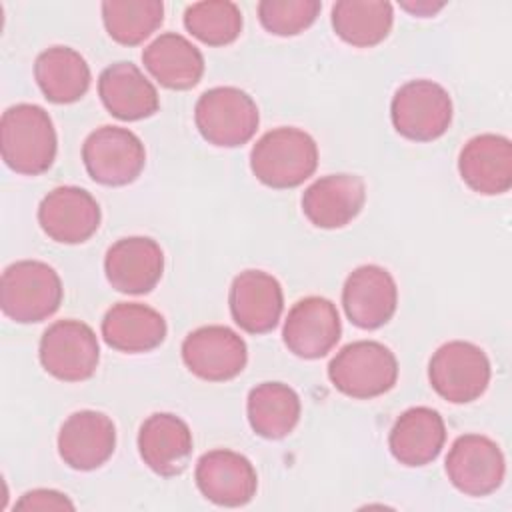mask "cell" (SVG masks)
I'll use <instances>...</instances> for the list:
<instances>
[{
	"instance_id": "obj_20",
	"label": "cell",
	"mask_w": 512,
	"mask_h": 512,
	"mask_svg": "<svg viewBox=\"0 0 512 512\" xmlns=\"http://www.w3.org/2000/svg\"><path fill=\"white\" fill-rule=\"evenodd\" d=\"M366 186L354 174H328L302 194V212L316 226L334 230L350 224L362 210Z\"/></svg>"
},
{
	"instance_id": "obj_16",
	"label": "cell",
	"mask_w": 512,
	"mask_h": 512,
	"mask_svg": "<svg viewBox=\"0 0 512 512\" xmlns=\"http://www.w3.org/2000/svg\"><path fill=\"white\" fill-rule=\"evenodd\" d=\"M232 320L248 334H266L276 328L282 308L284 294L280 282L262 270L240 272L228 294Z\"/></svg>"
},
{
	"instance_id": "obj_12",
	"label": "cell",
	"mask_w": 512,
	"mask_h": 512,
	"mask_svg": "<svg viewBox=\"0 0 512 512\" xmlns=\"http://www.w3.org/2000/svg\"><path fill=\"white\" fill-rule=\"evenodd\" d=\"M340 334L342 324L336 306L328 298L306 296L290 308L282 340L294 356L316 360L336 346Z\"/></svg>"
},
{
	"instance_id": "obj_1",
	"label": "cell",
	"mask_w": 512,
	"mask_h": 512,
	"mask_svg": "<svg viewBox=\"0 0 512 512\" xmlns=\"http://www.w3.org/2000/svg\"><path fill=\"white\" fill-rule=\"evenodd\" d=\"M56 130L48 112L36 104L10 106L0 120L4 164L24 176L44 174L56 158Z\"/></svg>"
},
{
	"instance_id": "obj_10",
	"label": "cell",
	"mask_w": 512,
	"mask_h": 512,
	"mask_svg": "<svg viewBox=\"0 0 512 512\" xmlns=\"http://www.w3.org/2000/svg\"><path fill=\"white\" fill-rule=\"evenodd\" d=\"M446 474L462 494L488 496L496 492L504 480V454L488 436H458L446 456Z\"/></svg>"
},
{
	"instance_id": "obj_33",
	"label": "cell",
	"mask_w": 512,
	"mask_h": 512,
	"mask_svg": "<svg viewBox=\"0 0 512 512\" xmlns=\"http://www.w3.org/2000/svg\"><path fill=\"white\" fill-rule=\"evenodd\" d=\"M400 6L404 10H408L410 14L416 16H432L438 10L444 8V2H430V0H416V2H400Z\"/></svg>"
},
{
	"instance_id": "obj_31",
	"label": "cell",
	"mask_w": 512,
	"mask_h": 512,
	"mask_svg": "<svg viewBox=\"0 0 512 512\" xmlns=\"http://www.w3.org/2000/svg\"><path fill=\"white\" fill-rule=\"evenodd\" d=\"M320 8L318 0H262L258 18L270 34L296 36L312 26Z\"/></svg>"
},
{
	"instance_id": "obj_9",
	"label": "cell",
	"mask_w": 512,
	"mask_h": 512,
	"mask_svg": "<svg viewBox=\"0 0 512 512\" xmlns=\"http://www.w3.org/2000/svg\"><path fill=\"white\" fill-rule=\"evenodd\" d=\"M38 356L50 376L64 382H82L96 372L100 346L88 324L58 320L44 330Z\"/></svg>"
},
{
	"instance_id": "obj_21",
	"label": "cell",
	"mask_w": 512,
	"mask_h": 512,
	"mask_svg": "<svg viewBox=\"0 0 512 512\" xmlns=\"http://www.w3.org/2000/svg\"><path fill=\"white\" fill-rule=\"evenodd\" d=\"M138 452L152 472L176 476L192 456V432L176 414L156 412L140 426Z\"/></svg>"
},
{
	"instance_id": "obj_28",
	"label": "cell",
	"mask_w": 512,
	"mask_h": 512,
	"mask_svg": "<svg viewBox=\"0 0 512 512\" xmlns=\"http://www.w3.org/2000/svg\"><path fill=\"white\" fill-rule=\"evenodd\" d=\"M392 4L384 0H340L332 6L334 32L352 46L380 44L392 28Z\"/></svg>"
},
{
	"instance_id": "obj_24",
	"label": "cell",
	"mask_w": 512,
	"mask_h": 512,
	"mask_svg": "<svg viewBox=\"0 0 512 512\" xmlns=\"http://www.w3.org/2000/svg\"><path fill=\"white\" fill-rule=\"evenodd\" d=\"M104 342L126 354H140L158 348L166 338L164 316L140 302H118L102 320Z\"/></svg>"
},
{
	"instance_id": "obj_6",
	"label": "cell",
	"mask_w": 512,
	"mask_h": 512,
	"mask_svg": "<svg viewBox=\"0 0 512 512\" xmlns=\"http://www.w3.org/2000/svg\"><path fill=\"white\" fill-rule=\"evenodd\" d=\"M428 380L438 396L452 404L478 400L490 384V360L472 342L452 340L430 358Z\"/></svg>"
},
{
	"instance_id": "obj_13",
	"label": "cell",
	"mask_w": 512,
	"mask_h": 512,
	"mask_svg": "<svg viewBox=\"0 0 512 512\" xmlns=\"http://www.w3.org/2000/svg\"><path fill=\"white\" fill-rule=\"evenodd\" d=\"M100 206L90 192L78 186L50 190L38 206V224L60 244H82L100 226Z\"/></svg>"
},
{
	"instance_id": "obj_22",
	"label": "cell",
	"mask_w": 512,
	"mask_h": 512,
	"mask_svg": "<svg viewBox=\"0 0 512 512\" xmlns=\"http://www.w3.org/2000/svg\"><path fill=\"white\" fill-rule=\"evenodd\" d=\"M98 94L104 108L120 120H142L158 112L160 98L154 84L132 62H116L102 70Z\"/></svg>"
},
{
	"instance_id": "obj_2",
	"label": "cell",
	"mask_w": 512,
	"mask_h": 512,
	"mask_svg": "<svg viewBox=\"0 0 512 512\" xmlns=\"http://www.w3.org/2000/svg\"><path fill=\"white\" fill-rule=\"evenodd\" d=\"M318 166V146L300 128H274L266 132L250 152L254 176L276 190L296 188L308 180Z\"/></svg>"
},
{
	"instance_id": "obj_32",
	"label": "cell",
	"mask_w": 512,
	"mask_h": 512,
	"mask_svg": "<svg viewBox=\"0 0 512 512\" xmlns=\"http://www.w3.org/2000/svg\"><path fill=\"white\" fill-rule=\"evenodd\" d=\"M16 510H74V504L70 498L62 492L48 490V488H36L26 492L14 506Z\"/></svg>"
},
{
	"instance_id": "obj_18",
	"label": "cell",
	"mask_w": 512,
	"mask_h": 512,
	"mask_svg": "<svg viewBox=\"0 0 512 512\" xmlns=\"http://www.w3.org/2000/svg\"><path fill=\"white\" fill-rule=\"evenodd\" d=\"M164 270L162 248L146 236H130L114 242L104 258L110 286L124 294H146L156 288Z\"/></svg>"
},
{
	"instance_id": "obj_27",
	"label": "cell",
	"mask_w": 512,
	"mask_h": 512,
	"mask_svg": "<svg viewBox=\"0 0 512 512\" xmlns=\"http://www.w3.org/2000/svg\"><path fill=\"white\" fill-rule=\"evenodd\" d=\"M300 398L282 382H262L248 394L246 412L252 430L268 440L288 436L300 420Z\"/></svg>"
},
{
	"instance_id": "obj_25",
	"label": "cell",
	"mask_w": 512,
	"mask_h": 512,
	"mask_svg": "<svg viewBox=\"0 0 512 512\" xmlns=\"http://www.w3.org/2000/svg\"><path fill=\"white\" fill-rule=\"evenodd\" d=\"M142 62L154 80L170 90L194 88L204 74L202 52L176 32L152 40L142 52Z\"/></svg>"
},
{
	"instance_id": "obj_17",
	"label": "cell",
	"mask_w": 512,
	"mask_h": 512,
	"mask_svg": "<svg viewBox=\"0 0 512 512\" xmlns=\"http://www.w3.org/2000/svg\"><path fill=\"white\" fill-rule=\"evenodd\" d=\"M114 422L96 410L70 414L58 432V454L74 470L100 468L114 452Z\"/></svg>"
},
{
	"instance_id": "obj_30",
	"label": "cell",
	"mask_w": 512,
	"mask_h": 512,
	"mask_svg": "<svg viewBox=\"0 0 512 512\" xmlns=\"http://www.w3.org/2000/svg\"><path fill=\"white\" fill-rule=\"evenodd\" d=\"M184 26L208 46H226L242 32V12L230 0L194 2L184 12Z\"/></svg>"
},
{
	"instance_id": "obj_4",
	"label": "cell",
	"mask_w": 512,
	"mask_h": 512,
	"mask_svg": "<svg viewBox=\"0 0 512 512\" xmlns=\"http://www.w3.org/2000/svg\"><path fill=\"white\" fill-rule=\"evenodd\" d=\"M328 378L344 396L370 400L394 388L398 380V360L384 344L358 340L346 344L330 360Z\"/></svg>"
},
{
	"instance_id": "obj_11",
	"label": "cell",
	"mask_w": 512,
	"mask_h": 512,
	"mask_svg": "<svg viewBox=\"0 0 512 512\" xmlns=\"http://www.w3.org/2000/svg\"><path fill=\"white\" fill-rule=\"evenodd\" d=\"M182 360L194 376L208 382H226L244 370L248 350L234 330L214 324L196 328L184 338Z\"/></svg>"
},
{
	"instance_id": "obj_29",
	"label": "cell",
	"mask_w": 512,
	"mask_h": 512,
	"mask_svg": "<svg viewBox=\"0 0 512 512\" xmlns=\"http://www.w3.org/2000/svg\"><path fill=\"white\" fill-rule=\"evenodd\" d=\"M164 4L160 0H108L102 2V22L108 36L122 46H136L160 28Z\"/></svg>"
},
{
	"instance_id": "obj_23",
	"label": "cell",
	"mask_w": 512,
	"mask_h": 512,
	"mask_svg": "<svg viewBox=\"0 0 512 512\" xmlns=\"http://www.w3.org/2000/svg\"><path fill=\"white\" fill-rule=\"evenodd\" d=\"M446 442V426L434 408L414 406L394 422L388 446L392 456L404 466H424L438 458Z\"/></svg>"
},
{
	"instance_id": "obj_15",
	"label": "cell",
	"mask_w": 512,
	"mask_h": 512,
	"mask_svg": "<svg viewBox=\"0 0 512 512\" xmlns=\"http://www.w3.org/2000/svg\"><path fill=\"white\" fill-rule=\"evenodd\" d=\"M194 478L206 500L230 508L248 504L258 488L252 462L246 456L226 448L202 454L196 464Z\"/></svg>"
},
{
	"instance_id": "obj_7",
	"label": "cell",
	"mask_w": 512,
	"mask_h": 512,
	"mask_svg": "<svg viewBox=\"0 0 512 512\" xmlns=\"http://www.w3.org/2000/svg\"><path fill=\"white\" fill-rule=\"evenodd\" d=\"M390 118L400 136L414 142H432L452 122L450 94L432 80H410L396 90Z\"/></svg>"
},
{
	"instance_id": "obj_8",
	"label": "cell",
	"mask_w": 512,
	"mask_h": 512,
	"mask_svg": "<svg viewBox=\"0 0 512 512\" xmlns=\"http://www.w3.org/2000/svg\"><path fill=\"white\" fill-rule=\"evenodd\" d=\"M82 160L94 182L126 186L144 170L146 150L142 140L128 128L102 126L84 140Z\"/></svg>"
},
{
	"instance_id": "obj_19",
	"label": "cell",
	"mask_w": 512,
	"mask_h": 512,
	"mask_svg": "<svg viewBox=\"0 0 512 512\" xmlns=\"http://www.w3.org/2000/svg\"><path fill=\"white\" fill-rule=\"evenodd\" d=\"M464 184L484 196L504 194L512 186V144L506 136L480 134L470 138L458 156Z\"/></svg>"
},
{
	"instance_id": "obj_3",
	"label": "cell",
	"mask_w": 512,
	"mask_h": 512,
	"mask_svg": "<svg viewBox=\"0 0 512 512\" xmlns=\"http://www.w3.org/2000/svg\"><path fill=\"white\" fill-rule=\"evenodd\" d=\"M58 272L40 260H20L2 272L0 306L4 316L20 324L42 322L62 304Z\"/></svg>"
},
{
	"instance_id": "obj_14",
	"label": "cell",
	"mask_w": 512,
	"mask_h": 512,
	"mask_svg": "<svg viewBox=\"0 0 512 512\" xmlns=\"http://www.w3.org/2000/svg\"><path fill=\"white\" fill-rule=\"evenodd\" d=\"M398 288L392 274L376 264H364L350 272L342 288V306L348 320L374 330L384 326L396 312Z\"/></svg>"
},
{
	"instance_id": "obj_5",
	"label": "cell",
	"mask_w": 512,
	"mask_h": 512,
	"mask_svg": "<svg viewBox=\"0 0 512 512\" xmlns=\"http://www.w3.org/2000/svg\"><path fill=\"white\" fill-rule=\"evenodd\" d=\"M196 128L214 146L236 148L246 144L258 128L256 102L240 88L218 86L206 90L194 108Z\"/></svg>"
},
{
	"instance_id": "obj_26",
	"label": "cell",
	"mask_w": 512,
	"mask_h": 512,
	"mask_svg": "<svg viewBox=\"0 0 512 512\" xmlns=\"http://www.w3.org/2000/svg\"><path fill=\"white\" fill-rule=\"evenodd\" d=\"M34 78L42 94L54 104L80 100L90 86V68L80 52L68 46H52L38 54Z\"/></svg>"
}]
</instances>
